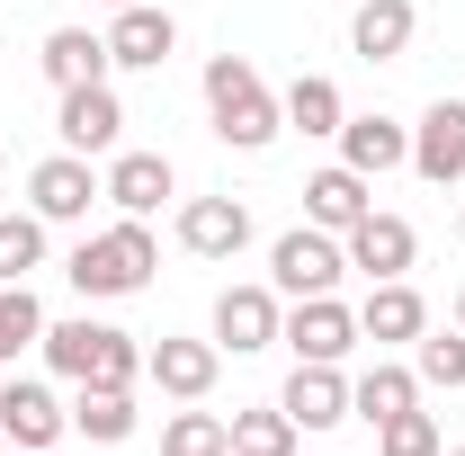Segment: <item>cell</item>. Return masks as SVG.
<instances>
[{
  "label": "cell",
  "instance_id": "cell-7",
  "mask_svg": "<svg viewBox=\"0 0 465 456\" xmlns=\"http://www.w3.org/2000/svg\"><path fill=\"white\" fill-rule=\"evenodd\" d=\"M54 134H63V153H116V134H125V108H116V90L108 81H81V90H63V108H54Z\"/></svg>",
  "mask_w": 465,
  "mask_h": 456
},
{
  "label": "cell",
  "instance_id": "cell-31",
  "mask_svg": "<svg viewBox=\"0 0 465 456\" xmlns=\"http://www.w3.org/2000/svg\"><path fill=\"white\" fill-rule=\"evenodd\" d=\"M457 332H465V295H457Z\"/></svg>",
  "mask_w": 465,
  "mask_h": 456
},
{
  "label": "cell",
  "instance_id": "cell-29",
  "mask_svg": "<svg viewBox=\"0 0 465 456\" xmlns=\"http://www.w3.org/2000/svg\"><path fill=\"white\" fill-rule=\"evenodd\" d=\"M411 376H420V385H448V394H457V385H465V332H439V341L420 332V367H411Z\"/></svg>",
  "mask_w": 465,
  "mask_h": 456
},
{
  "label": "cell",
  "instance_id": "cell-11",
  "mask_svg": "<svg viewBox=\"0 0 465 456\" xmlns=\"http://www.w3.org/2000/svg\"><path fill=\"white\" fill-rule=\"evenodd\" d=\"M179 45V18L171 9H153V0H134V9H116L108 27V63H125V72H162Z\"/></svg>",
  "mask_w": 465,
  "mask_h": 456
},
{
  "label": "cell",
  "instance_id": "cell-34",
  "mask_svg": "<svg viewBox=\"0 0 465 456\" xmlns=\"http://www.w3.org/2000/svg\"><path fill=\"white\" fill-rule=\"evenodd\" d=\"M457 242H465V215H457Z\"/></svg>",
  "mask_w": 465,
  "mask_h": 456
},
{
  "label": "cell",
  "instance_id": "cell-35",
  "mask_svg": "<svg viewBox=\"0 0 465 456\" xmlns=\"http://www.w3.org/2000/svg\"><path fill=\"white\" fill-rule=\"evenodd\" d=\"M18 456H36V448H18Z\"/></svg>",
  "mask_w": 465,
  "mask_h": 456
},
{
  "label": "cell",
  "instance_id": "cell-9",
  "mask_svg": "<svg viewBox=\"0 0 465 456\" xmlns=\"http://www.w3.org/2000/svg\"><path fill=\"white\" fill-rule=\"evenodd\" d=\"M278 286H224L215 295V349H232V358H251V349L278 341Z\"/></svg>",
  "mask_w": 465,
  "mask_h": 456
},
{
  "label": "cell",
  "instance_id": "cell-4",
  "mask_svg": "<svg viewBox=\"0 0 465 456\" xmlns=\"http://www.w3.org/2000/svg\"><path fill=\"white\" fill-rule=\"evenodd\" d=\"M341 269H349V251H341V233H322V224L278 233V251H269V286L295 295V304H304V295H331Z\"/></svg>",
  "mask_w": 465,
  "mask_h": 456
},
{
  "label": "cell",
  "instance_id": "cell-26",
  "mask_svg": "<svg viewBox=\"0 0 465 456\" xmlns=\"http://www.w3.org/2000/svg\"><path fill=\"white\" fill-rule=\"evenodd\" d=\"M45 341V304L36 286H0V367H18V349Z\"/></svg>",
  "mask_w": 465,
  "mask_h": 456
},
{
  "label": "cell",
  "instance_id": "cell-24",
  "mask_svg": "<svg viewBox=\"0 0 465 456\" xmlns=\"http://www.w3.org/2000/svg\"><path fill=\"white\" fill-rule=\"evenodd\" d=\"M278 116H287L295 134H341V90H331V81H322V72H295L287 81V99H278Z\"/></svg>",
  "mask_w": 465,
  "mask_h": 456
},
{
  "label": "cell",
  "instance_id": "cell-6",
  "mask_svg": "<svg viewBox=\"0 0 465 456\" xmlns=\"http://www.w3.org/2000/svg\"><path fill=\"white\" fill-rule=\"evenodd\" d=\"M90 197H108V179L90 171L81 153H54V162H36V171H27V206H36L45 224H81V215H90Z\"/></svg>",
  "mask_w": 465,
  "mask_h": 456
},
{
  "label": "cell",
  "instance_id": "cell-19",
  "mask_svg": "<svg viewBox=\"0 0 465 456\" xmlns=\"http://www.w3.org/2000/svg\"><path fill=\"white\" fill-rule=\"evenodd\" d=\"M99 179H108V206H116V215H153V206H162V197L179 188L162 153H116Z\"/></svg>",
  "mask_w": 465,
  "mask_h": 456
},
{
  "label": "cell",
  "instance_id": "cell-1",
  "mask_svg": "<svg viewBox=\"0 0 465 456\" xmlns=\"http://www.w3.org/2000/svg\"><path fill=\"white\" fill-rule=\"evenodd\" d=\"M162 269V242L143 215H125V224L90 233V242H72V260H63V278L81 286V295H134V286Z\"/></svg>",
  "mask_w": 465,
  "mask_h": 456
},
{
  "label": "cell",
  "instance_id": "cell-2",
  "mask_svg": "<svg viewBox=\"0 0 465 456\" xmlns=\"http://www.w3.org/2000/svg\"><path fill=\"white\" fill-rule=\"evenodd\" d=\"M206 108H215V134H224L232 153H269L278 144V99H269V81L251 72L242 55H215L206 63Z\"/></svg>",
  "mask_w": 465,
  "mask_h": 456
},
{
  "label": "cell",
  "instance_id": "cell-25",
  "mask_svg": "<svg viewBox=\"0 0 465 456\" xmlns=\"http://www.w3.org/2000/svg\"><path fill=\"white\" fill-rule=\"evenodd\" d=\"M27 269H45V215H0V286H27Z\"/></svg>",
  "mask_w": 465,
  "mask_h": 456
},
{
  "label": "cell",
  "instance_id": "cell-28",
  "mask_svg": "<svg viewBox=\"0 0 465 456\" xmlns=\"http://www.w3.org/2000/svg\"><path fill=\"white\" fill-rule=\"evenodd\" d=\"M162 456H232V421H215V411H171Z\"/></svg>",
  "mask_w": 465,
  "mask_h": 456
},
{
  "label": "cell",
  "instance_id": "cell-5",
  "mask_svg": "<svg viewBox=\"0 0 465 456\" xmlns=\"http://www.w3.org/2000/svg\"><path fill=\"white\" fill-rule=\"evenodd\" d=\"M278 341H287L304 367H341L349 349H358V313H349L341 295H304L287 322H278Z\"/></svg>",
  "mask_w": 465,
  "mask_h": 456
},
{
  "label": "cell",
  "instance_id": "cell-17",
  "mask_svg": "<svg viewBox=\"0 0 465 456\" xmlns=\"http://www.w3.org/2000/svg\"><path fill=\"white\" fill-rule=\"evenodd\" d=\"M420 332H430L420 286H403V278H376V286H367V304H358V341H420Z\"/></svg>",
  "mask_w": 465,
  "mask_h": 456
},
{
  "label": "cell",
  "instance_id": "cell-23",
  "mask_svg": "<svg viewBox=\"0 0 465 456\" xmlns=\"http://www.w3.org/2000/svg\"><path fill=\"white\" fill-rule=\"evenodd\" d=\"M72 430H81V439H99V448L134 439V385H81V402H72Z\"/></svg>",
  "mask_w": 465,
  "mask_h": 456
},
{
  "label": "cell",
  "instance_id": "cell-8",
  "mask_svg": "<svg viewBox=\"0 0 465 456\" xmlns=\"http://www.w3.org/2000/svg\"><path fill=\"white\" fill-rule=\"evenodd\" d=\"M63 430H72V411H63L36 376H9V385H0V439H9V448H36V456H45Z\"/></svg>",
  "mask_w": 465,
  "mask_h": 456
},
{
  "label": "cell",
  "instance_id": "cell-32",
  "mask_svg": "<svg viewBox=\"0 0 465 456\" xmlns=\"http://www.w3.org/2000/svg\"><path fill=\"white\" fill-rule=\"evenodd\" d=\"M108 9H134V0H108Z\"/></svg>",
  "mask_w": 465,
  "mask_h": 456
},
{
  "label": "cell",
  "instance_id": "cell-13",
  "mask_svg": "<svg viewBox=\"0 0 465 456\" xmlns=\"http://www.w3.org/2000/svg\"><path fill=\"white\" fill-rule=\"evenodd\" d=\"M341 251H349V269H367V286H376V278H403L420 242H411V224H403V215H376V206H367V215L341 233Z\"/></svg>",
  "mask_w": 465,
  "mask_h": 456
},
{
  "label": "cell",
  "instance_id": "cell-10",
  "mask_svg": "<svg viewBox=\"0 0 465 456\" xmlns=\"http://www.w3.org/2000/svg\"><path fill=\"white\" fill-rule=\"evenodd\" d=\"M215 367H224L215 341H153V349H143V376H153L171 402H206V394H215Z\"/></svg>",
  "mask_w": 465,
  "mask_h": 456
},
{
  "label": "cell",
  "instance_id": "cell-33",
  "mask_svg": "<svg viewBox=\"0 0 465 456\" xmlns=\"http://www.w3.org/2000/svg\"><path fill=\"white\" fill-rule=\"evenodd\" d=\"M439 456H465V448H439Z\"/></svg>",
  "mask_w": 465,
  "mask_h": 456
},
{
  "label": "cell",
  "instance_id": "cell-21",
  "mask_svg": "<svg viewBox=\"0 0 465 456\" xmlns=\"http://www.w3.org/2000/svg\"><path fill=\"white\" fill-rule=\"evenodd\" d=\"M36 63H45V81H54V90H81V81H108V36H90V27H54Z\"/></svg>",
  "mask_w": 465,
  "mask_h": 456
},
{
  "label": "cell",
  "instance_id": "cell-27",
  "mask_svg": "<svg viewBox=\"0 0 465 456\" xmlns=\"http://www.w3.org/2000/svg\"><path fill=\"white\" fill-rule=\"evenodd\" d=\"M295 439H304V430H295L278 402H269V411H232V456H295Z\"/></svg>",
  "mask_w": 465,
  "mask_h": 456
},
{
  "label": "cell",
  "instance_id": "cell-16",
  "mask_svg": "<svg viewBox=\"0 0 465 456\" xmlns=\"http://www.w3.org/2000/svg\"><path fill=\"white\" fill-rule=\"evenodd\" d=\"M278 411H287L295 430H341V421H349V376H341V367H304V358H295Z\"/></svg>",
  "mask_w": 465,
  "mask_h": 456
},
{
  "label": "cell",
  "instance_id": "cell-12",
  "mask_svg": "<svg viewBox=\"0 0 465 456\" xmlns=\"http://www.w3.org/2000/svg\"><path fill=\"white\" fill-rule=\"evenodd\" d=\"M242 242H251V206H242V197H188V206H179V251L232 260Z\"/></svg>",
  "mask_w": 465,
  "mask_h": 456
},
{
  "label": "cell",
  "instance_id": "cell-22",
  "mask_svg": "<svg viewBox=\"0 0 465 456\" xmlns=\"http://www.w3.org/2000/svg\"><path fill=\"white\" fill-rule=\"evenodd\" d=\"M411 402H420V376H411V367H385V358L349 385V411H358V421H376V430H385L394 411H411Z\"/></svg>",
  "mask_w": 465,
  "mask_h": 456
},
{
  "label": "cell",
  "instance_id": "cell-15",
  "mask_svg": "<svg viewBox=\"0 0 465 456\" xmlns=\"http://www.w3.org/2000/svg\"><path fill=\"white\" fill-rule=\"evenodd\" d=\"M341 162L358 179L411 171V125H394V116H341Z\"/></svg>",
  "mask_w": 465,
  "mask_h": 456
},
{
  "label": "cell",
  "instance_id": "cell-30",
  "mask_svg": "<svg viewBox=\"0 0 465 456\" xmlns=\"http://www.w3.org/2000/svg\"><path fill=\"white\" fill-rule=\"evenodd\" d=\"M376 448H385V456H439V421L411 402V411H394V421L376 430Z\"/></svg>",
  "mask_w": 465,
  "mask_h": 456
},
{
  "label": "cell",
  "instance_id": "cell-18",
  "mask_svg": "<svg viewBox=\"0 0 465 456\" xmlns=\"http://www.w3.org/2000/svg\"><path fill=\"white\" fill-rule=\"evenodd\" d=\"M411 27H420V9H411V0H358L349 45H358L367 63H403V55H411Z\"/></svg>",
  "mask_w": 465,
  "mask_h": 456
},
{
  "label": "cell",
  "instance_id": "cell-20",
  "mask_svg": "<svg viewBox=\"0 0 465 456\" xmlns=\"http://www.w3.org/2000/svg\"><path fill=\"white\" fill-rule=\"evenodd\" d=\"M367 206H376V197H367V179L349 171V162H331V171L304 179V224H322V233H349Z\"/></svg>",
  "mask_w": 465,
  "mask_h": 456
},
{
  "label": "cell",
  "instance_id": "cell-3",
  "mask_svg": "<svg viewBox=\"0 0 465 456\" xmlns=\"http://www.w3.org/2000/svg\"><path fill=\"white\" fill-rule=\"evenodd\" d=\"M36 349H45V367L72 376V385H134V376H143V349L125 341L116 322H90V313H81V322H45Z\"/></svg>",
  "mask_w": 465,
  "mask_h": 456
},
{
  "label": "cell",
  "instance_id": "cell-14",
  "mask_svg": "<svg viewBox=\"0 0 465 456\" xmlns=\"http://www.w3.org/2000/svg\"><path fill=\"white\" fill-rule=\"evenodd\" d=\"M411 171L430 179V188L465 179V99H439V108L411 125Z\"/></svg>",
  "mask_w": 465,
  "mask_h": 456
}]
</instances>
